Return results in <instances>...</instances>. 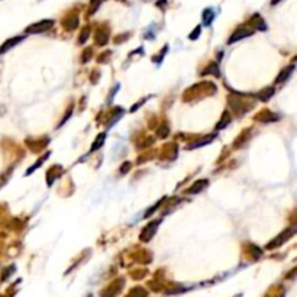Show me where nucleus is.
Masks as SVG:
<instances>
[{"label": "nucleus", "instance_id": "f257e3e1", "mask_svg": "<svg viewBox=\"0 0 297 297\" xmlns=\"http://www.w3.org/2000/svg\"><path fill=\"white\" fill-rule=\"evenodd\" d=\"M52 26H54V20L52 19H45V20H39V22H35V23L29 25L25 29V32L26 33H42V32L50 31Z\"/></svg>", "mask_w": 297, "mask_h": 297}, {"label": "nucleus", "instance_id": "f03ea898", "mask_svg": "<svg viewBox=\"0 0 297 297\" xmlns=\"http://www.w3.org/2000/svg\"><path fill=\"white\" fill-rule=\"evenodd\" d=\"M295 233H296V229H295V228H289V229H286V231L281 232L277 238H274L273 242H270V244L267 245V248H268V249H273V248H276V247H280L281 244H284L286 241H289Z\"/></svg>", "mask_w": 297, "mask_h": 297}, {"label": "nucleus", "instance_id": "7ed1b4c3", "mask_svg": "<svg viewBox=\"0 0 297 297\" xmlns=\"http://www.w3.org/2000/svg\"><path fill=\"white\" fill-rule=\"evenodd\" d=\"M255 32V29L252 28V26H241L239 29H236L233 33H232V36L229 38V44H232V42H235V41H239V39H242V38H247V36H249V35H252Z\"/></svg>", "mask_w": 297, "mask_h": 297}, {"label": "nucleus", "instance_id": "20e7f679", "mask_svg": "<svg viewBox=\"0 0 297 297\" xmlns=\"http://www.w3.org/2000/svg\"><path fill=\"white\" fill-rule=\"evenodd\" d=\"M23 41V36H13V38H10V39H7L6 42H3L1 44V47H0V55H3V54H6L10 48H13V47H16L19 42H22Z\"/></svg>", "mask_w": 297, "mask_h": 297}, {"label": "nucleus", "instance_id": "39448f33", "mask_svg": "<svg viewBox=\"0 0 297 297\" xmlns=\"http://www.w3.org/2000/svg\"><path fill=\"white\" fill-rule=\"evenodd\" d=\"M249 25L257 31V29H260V31H265L267 29V25H265V22L263 20V17L260 16V15H254L252 17H251V20H249Z\"/></svg>", "mask_w": 297, "mask_h": 297}, {"label": "nucleus", "instance_id": "423d86ee", "mask_svg": "<svg viewBox=\"0 0 297 297\" xmlns=\"http://www.w3.org/2000/svg\"><path fill=\"white\" fill-rule=\"evenodd\" d=\"M77 25H79V16H77L76 13H73L71 16H68V17H67V20L64 22V26H66L67 29H70V31L76 29V28H77Z\"/></svg>", "mask_w": 297, "mask_h": 297}, {"label": "nucleus", "instance_id": "0eeeda50", "mask_svg": "<svg viewBox=\"0 0 297 297\" xmlns=\"http://www.w3.org/2000/svg\"><path fill=\"white\" fill-rule=\"evenodd\" d=\"M293 70H295V66H289V67H286L280 74H279V77H277V80H276V83H283V82H286L289 77H290V74L293 73Z\"/></svg>", "mask_w": 297, "mask_h": 297}, {"label": "nucleus", "instance_id": "6e6552de", "mask_svg": "<svg viewBox=\"0 0 297 297\" xmlns=\"http://www.w3.org/2000/svg\"><path fill=\"white\" fill-rule=\"evenodd\" d=\"M257 119L258 120H261V122H274V120H277L279 119V116H276V115H273L271 112H261V116H257Z\"/></svg>", "mask_w": 297, "mask_h": 297}, {"label": "nucleus", "instance_id": "1a4fd4ad", "mask_svg": "<svg viewBox=\"0 0 297 297\" xmlns=\"http://www.w3.org/2000/svg\"><path fill=\"white\" fill-rule=\"evenodd\" d=\"M157 225H158V222H154V223L148 225V226L145 228L144 233L141 235V238H142V239H149V238L152 236V233L155 232V228H157Z\"/></svg>", "mask_w": 297, "mask_h": 297}, {"label": "nucleus", "instance_id": "9d476101", "mask_svg": "<svg viewBox=\"0 0 297 297\" xmlns=\"http://www.w3.org/2000/svg\"><path fill=\"white\" fill-rule=\"evenodd\" d=\"M207 184V182L206 180H201V182H198L196 184H193L189 190H187V193H190V195H195V193H198V192H201L203 189H204V186Z\"/></svg>", "mask_w": 297, "mask_h": 297}, {"label": "nucleus", "instance_id": "9b49d317", "mask_svg": "<svg viewBox=\"0 0 297 297\" xmlns=\"http://www.w3.org/2000/svg\"><path fill=\"white\" fill-rule=\"evenodd\" d=\"M273 95H274V90H273V89H265V90H263V92L258 95V99L261 100V101H267Z\"/></svg>", "mask_w": 297, "mask_h": 297}, {"label": "nucleus", "instance_id": "f8f14e48", "mask_svg": "<svg viewBox=\"0 0 297 297\" xmlns=\"http://www.w3.org/2000/svg\"><path fill=\"white\" fill-rule=\"evenodd\" d=\"M213 17H214V13H213L212 9H206V10L203 12V20H204L206 25H210V22H212Z\"/></svg>", "mask_w": 297, "mask_h": 297}, {"label": "nucleus", "instance_id": "ddd939ff", "mask_svg": "<svg viewBox=\"0 0 297 297\" xmlns=\"http://www.w3.org/2000/svg\"><path fill=\"white\" fill-rule=\"evenodd\" d=\"M13 270H15V267L12 265V267H7V268H4L3 270V273H1V277H0V283H3V281H6L9 277H10V274L13 273Z\"/></svg>", "mask_w": 297, "mask_h": 297}, {"label": "nucleus", "instance_id": "4468645a", "mask_svg": "<svg viewBox=\"0 0 297 297\" xmlns=\"http://www.w3.org/2000/svg\"><path fill=\"white\" fill-rule=\"evenodd\" d=\"M100 1L101 0H92L90 1V7H89V15H93L96 10H98V7L100 6Z\"/></svg>", "mask_w": 297, "mask_h": 297}, {"label": "nucleus", "instance_id": "2eb2a0df", "mask_svg": "<svg viewBox=\"0 0 297 297\" xmlns=\"http://www.w3.org/2000/svg\"><path fill=\"white\" fill-rule=\"evenodd\" d=\"M10 174H12V168H10V170H7V171H6V174H4V173H3V174H0V187L6 184V182H7V179H9V176H10Z\"/></svg>", "mask_w": 297, "mask_h": 297}, {"label": "nucleus", "instance_id": "dca6fc26", "mask_svg": "<svg viewBox=\"0 0 297 297\" xmlns=\"http://www.w3.org/2000/svg\"><path fill=\"white\" fill-rule=\"evenodd\" d=\"M104 142V135H99V138L96 139V142L93 144V147H92V151H96V149H99V147Z\"/></svg>", "mask_w": 297, "mask_h": 297}, {"label": "nucleus", "instance_id": "f3484780", "mask_svg": "<svg viewBox=\"0 0 297 297\" xmlns=\"http://www.w3.org/2000/svg\"><path fill=\"white\" fill-rule=\"evenodd\" d=\"M135 293H136V292H135V290H132V292H131V295H129L128 297H145L147 296V295H145V292H144L142 289H138V295H135Z\"/></svg>", "mask_w": 297, "mask_h": 297}, {"label": "nucleus", "instance_id": "a211bd4d", "mask_svg": "<svg viewBox=\"0 0 297 297\" xmlns=\"http://www.w3.org/2000/svg\"><path fill=\"white\" fill-rule=\"evenodd\" d=\"M297 277V267L296 268H293L289 274H287V279H296Z\"/></svg>", "mask_w": 297, "mask_h": 297}, {"label": "nucleus", "instance_id": "6ab92c4d", "mask_svg": "<svg viewBox=\"0 0 297 297\" xmlns=\"http://www.w3.org/2000/svg\"><path fill=\"white\" fill-rule=\"evenodd\" d=\"M279 1H281V0H271V4H273V6H276Z\"/></svg>", "mask_w": 297, "mask_h": 297}]
</instances>
